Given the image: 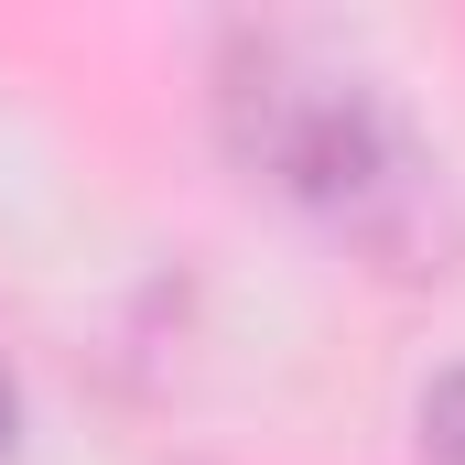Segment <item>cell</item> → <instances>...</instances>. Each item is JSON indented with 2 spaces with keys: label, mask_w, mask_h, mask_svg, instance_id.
<instances>
[{
  "label": "cell",
  "mask_w": 465,
  "mask_h": 465,
  "mask_svg": "<svg viewBox=\"0 0 465 465\" xmlns=\"http://www.w3.org/2000/svg\"><path fill=\"white\" fill-rule=\"evenodd\" d=\"M228 141L260 184H282L303 217L390 260V271H444V184H433V152L401 130V109L292 33H238L228 44Z\"/></svg>",
  "instance_id": "cell-1"
},
{
  "label": "cell",
  "mask_w": 465,
  "mask_h": 465,
  "mask_svg": "<svg viewBox=\"0 0 465 465\" xmlns=\"http://www.w3.org/2000/svg\"><path fill=\"white\" fill-rule=\"evenodd\" d=\"M422 433H433V455L465 465V379H444L433 401H422Z\"/></svg>",
  "instance_id": "cell-2"
},
{
  "label": "cell",
  "mask_w": 465,
  "mask_h": 465,
  "mask_svg": "<svg viewBox=\"0 0 465 465\" xmlns=\"http://www.w3.org/2000/svg\"><path fill=\"white\" fill-rule=\"evenodd\" d=\"M0 455H11V379H0Z\"/></svg>",
  "instance_id": "cell-3"
}]
</instances>
